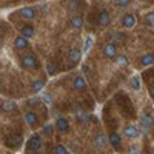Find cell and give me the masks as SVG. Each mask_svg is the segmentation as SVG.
I'll return each instance as SVG.
<instances>
[{
  "mask_svg": "<svg viewBox=\"0 0 154 154\" xmlns=\"http://www.w3.org/2000/svg\"><path fill=\"white\" fill-rule=\"evenodd\" d=\"M42 133H43L45 136H51V133H53V125H46L43 130H42Z\"/></svg>",
  "mask_w": 154,
  "mask_h": 154,
  "instance_id": "cell-31",
  "label": "cell"
},
{
  "mask_svg": "<svg viewBox=\"0 0 154 154\" xmlns=\"http://www.w3.org/2000/svg\"><path fill=\"white\" fill-rule=\"evenodd\" d=\"M22 143H23V137L20 134H9L5 139V145L8 148H12V149H19Z\"/></svg>",
  "mask_w": 154,
  "mask_h": 154,
  "instance_id": "cell-3",
  "label": "cell"
},
{
  "mask_svg": "<svg viewBox=\"0 0 154 154\" xmlns=\"http://www.w3.org/2000/svg\"><path fill=\"white\" fill-rule=\"evenodd\" d=\"M14 108H17V105H16L12 100H3V102H2V111L9 112V111H12Z\"/></svg>",
  "mask_w": 154,
  "mask_h": 154,
  "instance_id": "cell-21",
  "label": "cell"
},
{
  "mask_svg": "<svg viewBox=\"0 0 154 154\" xmlns=\"http://www.w3.org/2000/svg\"><path fill=\"white\" fill-rule=\"evenodd\" d=\"M12 43H14L16 49H26V48H29V40L26 37H23V35H17Z\"/></svg>",
  "mask_w": 154,
  "mask_h": 154,
  "instance_id": "cell-14",
  "label": "cell"
},
{
  "mask_svg": "<svg viewBox=\"0 0 154 154\" xmlns=\"http://www.w3.org/2000/svg\"><path fill=\"white\" fill-rule=\"evenodd\" d=\"M116 62H117V65H119V66H126V65H128V59H126V56H117Z\"/></svg>",
  "mask_w": 154,
  "mask_h": 154,
  "instance_id": "cell-28",
  "label": "cell"
},
{
  "mask_svg": "<svg viewBox=\"0 0 154 154\" xmlns=\"http://www.w3.org/2000/svg\"><path fill=\"white\" fill-rule=\"evenodd\" d=\"M96 22H97L99 26H102V28L108 26V25L111 23V16H109L108 9H100V11H99V14H97Z\"/></svg>",
  "mask_w": 154,
  "mask_h": 154,
  "instance_id": "cell-5",
  "label": "cell"
},
{
  "mask_svg": "<svg viewBox=\"0 0 154 154\" xmlns=\"http://www.w3.org/2000/svg\"><path fill=\"white\" fill-rule=\"evenodd\" d=\"M19 16L25 20H32L35 17V9L32 6H23L19 9Z\"/></svg>",
  "mask_w": 154,
  "mask_h": 154,
  "instance_id": "cell-11",
  "label": "cell"
},
{
  "mask_svg": "<svg viewBox=\"0 0 154 154\" xmlns=\"http://www.w3.org/2000/svg\"><path fill=\"white\" fill-rule=\"evenodd\" d=\"M139 63H140V66H151L152 63H154V54H152V53L143 54L142 57H140Z\"/></svg>",
  "mask_w": 154,
  "mask_h": 154,
  "instance_id": "cell-17",
  "label": "cell"
},
{
  "mask_svg": "<svg viewBox=\"0 0 154 154\" xmlns=\"http://www.w3.org/2000/svg\"><path fill=\"white\" fill-rule=\"evenodd\" d=\"M42 146V137L38 136V134H34L28 139V142H26V151L28 152H35L38 151Z\"/></svg>",
  "mask_w": 154,
  "mask_h": 154,
  "instance_id": "cell-2",
  "label": "cell"
},
{
  "mask_svg": "<svg viewBox=\"0 0 154 154\" xmlns=\"http://www.w3.org/2000/svg\"><path fill=\"white\" fill-rule=\"evenodd\" d=\"M20 63H22V68H25V69H37L38 68V62L34 54H25L22 57Z\"/></svg>",
  "mask_w": 154,
  "mask_h": 154,
  "instance_id": "cell-1",
  "label": "cell"
},
{
  "mask_svg": "<svg viewBox=\"0 0 154 154\" xmlns=\"http://www.w3.org/2000/svg\"><path fill=\"white\" fill-rule=\"evenodd\" d=\"M130 83H131V88L134 89V91H139L140 89V79H139V75H133L131 79H130Z\"/></svg>",
  "mask_w": 154,
  "mask_h": 154,
  "instance_id": "cell-23",
  "label": "cell"
},
{
  "mask_svg": "<svg viewBox=\"0 0 154 154\" xmlns=\"http://www.w3.org/2000/svg\"><path fill=\"white\" fill-rule=\"evenodd\" d=\"M128 154H140V146L136 145V143L130 145V148H128Z\"/></svg>",
  "mask_w": 154,
  "mask_h": 154,
  "instance_id": "cell-30",
  "label": "cell"
},
{
  "mask_svg": "<svg viewBox=\"0 0 154 154\" xmlns=\"http://www.w3.org/2000/svg\"><path fill=\"white\" fill-rule=\"evenodd\" d=\"M93 143H94V148H96L97 151H102L109 142H108V137H106L103 133H99V134L94 137V142H93Z\"/></svg>",
  "mask_w": 154,
  "mask_h": 154,
  "instance_id": "cell-9",
  "label": "cell"
},
{
  "mask_svg": "<svg viewBox=\"0 0 154 154\" xmlns=\"http://www.w3.org/2000/svg\"><path fill=\"white\" fill-rule=\"evenodd\" d=\"M28 103H29V105H35V103H38V100H37V99H31Z\"/></svg>",
  "mask_w": 154,
  "mask_h": 154,
  "instance_id": "cell-33",
  "label": "cell"
},
{
  "mask_svg": "<svg viewBox=\"0 0 154 154\" xmlns=\"http://www.w3.org/2000/svg\"><path fill=\"white\" fill-rule=\"evenodd\" d=\"M140 134H142V131H140V128H137L136 125H126L123 128V136L126 139H137Z\"/></svg>",
  "mask_w": 154,
  "mask_h": 154,
  "instance_id": "cell-8",
  "label": "cell"
},
{
  "mask_svg": "<svg viewBox=\"0 0 154 154\" xmlns=\"http://www.w3.org/2000/svg\"><path fill=\"white\" fill-rule=\"evenodd\" d=\"M40 99L43 100V103H53V96H51L49 93H43L42 96H40Z\"/></svg>",
  "mask_w": 154,
  "mask_h": 154,
  "instance_id": "cell-29",
  "label": "cell"
},
{
  "mask_svg": "<svg viewBox=\"0 0 154 154\" xmlns=\"http://www.w3.org/2000/svg\"><path fill=\"white\" fill-rule=\"evenodd\" d=\"M93 43H94V37L89 34V35H86L85 37V43H83V51H88L89 48L93 46Z\"/></svg>",
  "mask_w": 154,
  "mask_h": 154,
  "instance_id": "cell-24",
  "label": "cell"
},
{
  "mask_svg": "<svg viewBox=\"0 0 154 154\" xmlns=\"http://www.w3.org/2000/svg\"><path fill=\"white\" fill-rule=\"evenodd\" d=\"M72 86L74 89H77V91H85L86 89V80L83 79V75H75L72 79Z\"/></svg>",
  "mask_w": 154,
  "mask_h": 154,
  "instance_id": "cell-15",
  "label": "cell"
},
{
  "mask_svg": "<svg viewBox=\"0 0 154 154\" xmlns=\"http://www.w3.org/2000/svg\"><path fill=\"white\" fill-rule=\"evenodd\" d=\"M68 59H69V62L72 63V65H77L82 59V49L80 48H72L68 53Z\"/></svg>",
  "mask_w": 154,
  "mask_h": 154,
  "instance_id": "cell-13",
  "label": "cell"
},
{
  "mask_svg": "<svg viewBox=\"0 0 154 154\" xmlns=\"http://www.w3.org/2000/svg\"><path fill=\"white\" fill-rule=\"evenodd\" d=\"M152 149H154V146H152Z\"/></svg>",
  "mask_w": 154,
  "mask_h": 154,
  "instance_id": "cell-34",
  "label": "cell"
},
{
  "mask_svg": "<svg viewBox=\"0 0 154 154\" xmlns=\"http://www.w3.org/2000/svg\"><path fill=\"white\" fill-rule=\"evenodd\" d=\"M71 28H74V29H82V28H83V16H80V14L74 16V17L71 19Z\"/></svg>",
  "mask_w": 154,
  "mask_h": 154,
  "instance_id": "cell-19",
  "label": "cell"
},
{
  "mask_svg": "<svg viewBox=\"0 0 154 154\" xmlns=\"http://www.w3.org/2000/svg\"><path fill=\"white\" fill-rule=\"evenodd\" d=\"M23 119H25V123H26L29 128H35L37 123H38V116L34 111H26L23 114Z\"/></svg>",
  "mask_w": 154,
  "mask_h": 154,
  "instance_id": "cell-10",
  "label": "cell"
},
{
  "mask_svg": "<svg viewBox=\"0 0 154 154\" xmlns=\"http://www.w3.org/2000/svg\"><path fill=\"white\" fill-rule=\"evenodd\" d=\"M131 2H133V0H117V6L120 9H126L128 6L131 5Z\"/></svg>",
  "mask_w": 154,
  "mask_h": 154,
  "instance_id": "cell-27",
  "label": "cell"
},
{
  "mask_svg": "<svg viewBox=\"0 0 154 154\" xmlns=\"http://www.w3.org/2000/svg\"><path fill=\"white\" fill-rule=\"evenodd\" d=\"M103 56L109 60H116L117 59V45L114 42H108L103 46Z\"/></svg>",
  "mask_w": 154,
  "mask_h": 154,
  "instance_id": "cell-4",
  "label": "cell"
},
{
  "mask_svg": "<svg viewBox=\"0 0 154 154\" xmlns=\"http://www.w3.org/2000/svg\"><path fill=\"white\" fill-rule=\"evenodd\" d=\"M56 130L59 133H68L69 131V120L66 117H59L56 120Z\"/></svg>",
  "mask_w": 154,
  "mask_h": 154,
  "instance_id": "cell-12",
  "label": "cell"
},
{
  "mask_svg": "<svg viewBox=\"0 0 154 154\" xmlns=\"http://www.w3.org/2000/svg\"><path fill=\"white\" fill-rule=\"evenodd\" d=\"M148 93H149V97H151V99H154V83H152V85H149Z\"/></svg>",
  "mask_w": 154,
  "mask_h": 154,
  "instance_id": "cell-32",
  "label": "cell"
},
{
  "mask_svg": "<svg viewBox=\"0 0 154 154\" xmlns=\"http://www.w3.org/2000/svg\"><path fill=\"white\" fill-rule=\"evenodd\" d=\"M46 72H48V75H54V74L57 72V66H56V63L48 62V63H46Z\"/></svg>",
  "mask_w": 154,
  "mask_h": 154,
  "instance_id": "cell-25",
  "label": "cell"
},
{
  "mask_svg": "<svg viewBox=\"0 0 154 154\" xmlns=\"http://www.w3.org/2000/svg\"><path fill=\"white\" fill-rule=\"evenodd\" d=\"M31 88H32V93H34V94H38L40 91H43V88H45V82H43V80H34Z\"/></svg>",
  "mask_w": 154,
  "mask_h": 154,
  "instance_id": "cell-20",
  "label": "cell"
},
{
  "mask_svg": "<svg viewBox=\"0 0 154 154\" xmlns=\"http://www.w3.org/2000/svg\"><path fill=\"white\" fill-rule=\"evenodd\" d=\"M54 154H69V151L66 149V146L65 145H56L54 146Z\"/></svg>",
  "mask_w": 154,
  "mask_h": 154,
  "instance_id": "cell-26",
  "label": "cell"
},
{
  "mask_svg": "<svg viewBox=\"0 0 154 154\" xmlns=\"http://www.w3.org/2000/svg\"><path fill=\"white\" fill-rule=\"evenodd\" d=\"M108 142H109L111 146H114L116 149H117V148L122 145V137H120L119 133L112 131V133H109V136H108Z\"/></svg>",
  "mask_w": 154,
  "mask_h": 154,
  "instance_id": "cell-16",
  "label": "cell"
},
{
  "mask_svg": "<svg viewBox=\"0 0 154 154\" xmlns=\"http://www.w3.org/2000/svg\"><path fill=\"white\" fill-rule=\"evenodd\" d=\"M20 35L26 37L28 40H29V38H32L34 37V28H32V25H23V26L20 28Z\"/></svg>",
  "mask_w": 154,
  "mask_h": 154,
  "instance_id": "cell-18",
  "label": "cell"
},
{
  "mask_svg": "<svg viewBox=\"0 0 154 154\" xmlns=\"http://www.w3.org/2000/svg\"><path fill=\"white\" fill-rule=\"evenodd\" d=\"M143 20H145V23L148 25V26L154 28V11H149V12H146V14H145V17H143Z\"/></svg>",
  "mask_w": 154,
  "mask_h": 154,
  "instance_id": "cell-22",
  "label": "cell"
},
{
  "mask_svg": "<svg viewBox=\"0 0 154 154\" xmlns=\"http://www.w3.org/2000/svg\"><path fill=\"white\" fill-rule=\"evenodd\" d=\"M136 17H134V14H131V12H126V14H123L122 16V19H120V25L123 28H126V29H131V28H134L136 26Z\"/></svg>",
  "mask_w": 154,
  "mask_h": 154,
  "instance_id": "cell-7",
  "label": "cell"
},
{
  "mask_svg": "<svg viewBox=\"0 0 154 154\" xmlns=\"http://www.w3.org/2000/svg\"><path fill=\"white\" fill-rule=\"evenodd\" d=\"M139 123H140V131H149L154 126V117H151L149 114H142Z\"/></svg>",
  "mask_w": 154,
  "mask_h": 154,
  "instance_id": "cell-6",
  "label": "cell"
}]
</instances>
